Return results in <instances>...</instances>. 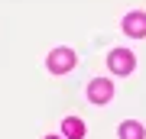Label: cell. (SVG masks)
Wrapping results in <instances>:
<instances>
[{
  "label": "cell",
  "instance_id": "1",
  "mask_svg": "<svg viewBox=\"0 0 146 139\" xmlns=\"http://www.w3.org/2000/svg\"><path fill=\"white\" fill-rule=\"evenodd\" d=\"M133 65H136V58H133L130 49H114V52L107 55V68H110L114 74H130Z\"/></svg>",
  "mask_w": 146,
  "mask_h": 139
},
{
  "label": "cell",
  "instance_id": "2",
  "mask_svg": "<svg viewBox=\"0 0 146 139\" xmlns=\"http://www.w3.org/2000/svg\"><path fill=\"white\" fill-rule=\"evenodd\" d=\"M75 68V52L72 49H52L49 52V71L52 74H65Z\"/></svg>",
  "mask_w": 146,
  "mask_h": 139
},
{
  "label": "cell",
  "instance_id": "3",
  "mask_svg": "<svg viewBox=\"0 0 146 139\" xmlns=\"http://www.w3.org/2000/svg\"><path fill=\"white\" fill-rule=\"evenodd\" d=\"M110 97H114V84H110L107 78H94L88 84V100L91 103H107Z\"/></svg>",
  "mask_w": 146,
  "mask_h": 139
},
{
  "label": "cell",
  "instance_id": "4",
  "mask_svg": "<svg viewBox=\"0 0 146 139\" xmlns=\"http://www.w3.org/2000/svg\"><path fill=\"white\" fill-rule=\"evenodd\" d=\"M123 32L133 39H143L146 36V13H127L123 16Z\"/></svg>",
  "mask_w": 146,
  "mask_h": 139
},
{
  "label": "cell",
  "instance_id": "5",
  "mask_svg": "<svg viewBox=\"0 0 146 139\" xmlns=\"http://www.w3.org/2000/svg\"><path fill=\"white\" fill-rule=\"evenodd\" d=\"M62 136L65 139H84V123L78 117H68L65 123H62Z\"/></svg>",
  "mask_w": 146,
  "mask_h": 139
},
{
  "label": "cell",
  "instance_id": "6",
  "mask_svg": "<svg viewBox=\"0 0 146 139\" xmlns=\"http://www.w3.org/2000/svg\"><path fill=\"white\" fill-rule=\"evenodd\" d=\"M146 129L136 123V120H127V123H120V139H143Z\"/></svg>",
  "mask_w": 146,
  "mask_h": 139
},
{
  "label": "cell",
  "instance_id": "7",
  "mask_svg": "<svg viewBox=\"0 0 146 139\" xmlns=\"http://www.w3.org/2000/svg\"><path fill=\"white\" fill-rule=\"evenodd\" d=\"M46 139H58V136H46Z\"/></svg>",
  "mask_w": 146,
  "mask_h": 139
}]
</instances>
